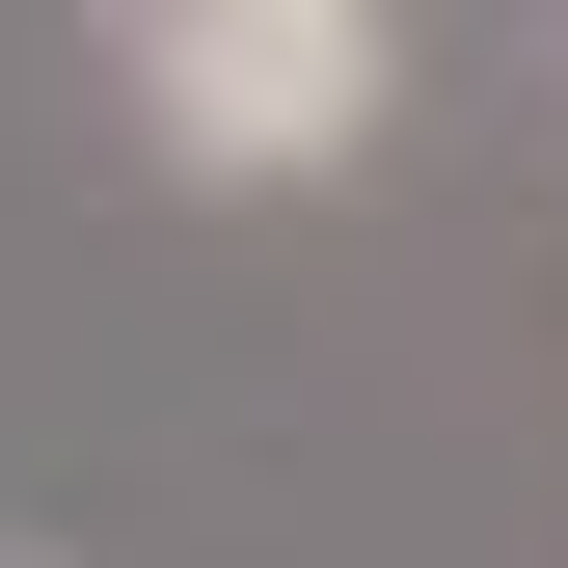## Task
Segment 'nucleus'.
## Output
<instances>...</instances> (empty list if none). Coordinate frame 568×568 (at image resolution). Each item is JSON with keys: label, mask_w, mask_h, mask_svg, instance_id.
Returning a JSON list of instances; mask_svg holds the SVG:
<instances>
[{"label": "nucleus", "mask_w": 568, "mask_h": 568, "mask_svg": "<svg viewBox=\"0 0 568 568\" xmlns=\"http://www.w3.org/2000/svg\"><path fill=\"white\" fill-rule=\"evenodd\" d=\"M109 109L163 190H352L406 135V28L379 0H135L109 28Z\"/></svg>", "instance_id": "1"}]
</instances>
